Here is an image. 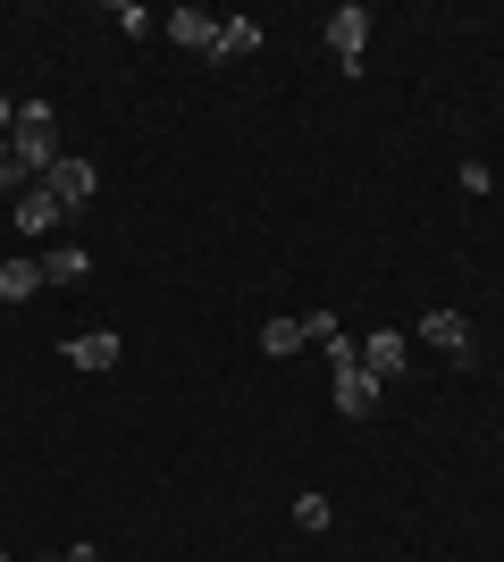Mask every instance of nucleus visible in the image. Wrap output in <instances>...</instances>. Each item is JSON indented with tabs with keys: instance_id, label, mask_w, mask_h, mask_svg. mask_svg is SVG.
<instances>
[{
	"instance_id": "nucleus-1",
	"label": "nucleus",
	"mask_w": 504,
	"mask_h": 562,
	"mask_svg": "<svg viewBox=\"0 0 504 562\" xmlns=\"http://www.w3.org/2000/svg\"><path fill=\"white\" fill-rule=\"evenodd\" d=\"M9 151H18L34 177L59 160V135H51V101H18V135H9Z\"/></svg>"
},
{
	"instance_id": "nucleus-2",
	"label": "nucleus",
	"mask_w": 504,
	"mask_h": 562,
	"mask_svg": "<svg viewBox=\"0 0 504 562\" xmlns=\"http://www.w3.org/2000/svg\"><path fill=\"white\" fill-rule=\"evenodd\" d=\"M328 50H336V68H345V76L361 68V50H370V9H361V0H345V9L328 18Z\"/></svg>"
},
{
	"instance_id": "nucleus-3",
	"label": "nucleus",
	"mask_w": 504,
	"mask_h": 562,
	"mask_svg": "<svg viewBox=\"0 0 504 562\" xmlns=\"http://www.w3.org/2000/svg\"><path fill=\"white\" fill-rule=\"evenodd\" d=\"M404 361H412V336H395V328H370V336H361V370L379 378V386H387V378H404Z\"/></svg>"
},
{
	"instance_id": "nucleus-4",
	"label": "nucleus",
	"mask_w": 504,
	"mask_h": 562,
	"mask_svg": "<svg viewBox=\"0 0 504 562\" xmlns=\"http://www.w3.org/2000/svg\"><path fill=\"white\" fill-rule=\"evenodd\" d=\"M43 186L59 193L68 211H85V202H93V160H68V151H59V160L43 168Z\"/></svg>"
},
{
	"instance_id": "nucleus-5",
	"label": "nucleus",
	"mask_w": 504,
	"mask_h": 562,
	"mask_svg": "<svg viewBox=\"0 0 504 562\" xmlns=\"http://www.w3.org/2000/svg\"><path fill=\"white\" fill-rule=\"evenodd\" d=\"M68 370H119V328H85L68 336V352H59Z\"/></svg>"
},
{
	"instance_id": "nucleus-6",
	"label": "nucleus",
	"mask_w": 504,
	"mask_h": 562,
	"mask_svg": "<svg viewBox=\"0 0 504 562\" xmlns=\"http://www.w3.org/2000/svg\"><path fill=\"white\" fill-rule=\"evenodd\" d=\"M421 345L455 352L462 370H471V319H462V311H429V319H421Z\"/></svg>"
},
{
	"instance_id": "nucleus-7",
	"label": "nucleus",
	"mask_w": 504,
	"mask_h": 562,
	"mask_svg": "<svg viewBox=\"0 0 504 562\" xmlns=\"http://www.w3.org/2000/svg\"><path fill=\"white\" fill-rule=\"evenodd\" d=\"M336 412H345V420H370V412H379V378L361 370H336Z\"/></svg>"
},
{
	"instance_id": "nucleus-8",
	"label": "nucleus",
	"mask_w": 504,
	"mask_h": 562,
	"mask_svg": "<svg viewBox=\"0 0 504 562\" xmlns=\"http://www.w3.org/2000/svg\"><path fill=\"white\" fill-rule=\"evenodd\" d=\"M18 227H25V235H51V227H68V202H59L51 186H34V193L18 202Z\"/></svg>"
},
{
	"instance_id": "nucleus-9",
	"label": "nucleus",
	"mask_w": 504,
	"mask_h": 562,
	"mask_svg": "<svg viewBox=\"0 0 504 562\" xmlns=\"http://www.w3.org/2000/svg\"><path fill=\"white\" fill-rule=\"evenodd\" d=\"M168 34H177L186 50H202V59L219 50V18H211V9H177V18H168Z\"/></svg>"
},
{
	"instance_id": "nucleus-10",
	"label": "nucleus",
	"mask_w": 504,
	"mask_h": 562,
	"mask_svg": "<svg viewBox=\"0 0 504 562\" xmlns=\"http://www.w3.org/2000/svg\"><path fill=\"white\" fill-rule=\"evenodd\" d=\"M34 260H43V285H76L85 269H93V252H85V244H51V252H34Z\"/></svg>"
},
{
	"instance_id": "nucleus-11",
	"label": "nucleus",
	"mask_w": 504,
	"mask_h": 562,
	"mask_svg": "<svg viewBox=\"0 0 504 562\" xmlns=\"http://www.w3.org/2000/svg\"><path fill=\"white\" fill-rule=\"evenodd\" d=\"M244 50H261V25H253V18H219V50H211V68H227V59H244Z\"/></svg>"
},
{
	"instance_id": "nucleus-12",
	"label": "nucleus",
	"mask_w": 504,
	"mask_h": 562,
	"mask_svg": "<svg viewBox=\"0 0 504 562\" xmlns=\"http://www.w3.org/2000/svg\"><path fill=\"white\" fill-rule=\"evenodd\" d=\"M43 294V260H0V303H34Z\"/></svg>"
},
{
	"instance_id": "nucleus-13",
	"label": "nucleus",
	"mask_w": 504,
	"mask_h": 562,
	"mask_svg": "<svg viewBox=\"0 0 504 562\" xmlns=\"http://www.w3.org/2000/svg\"><path fill=\"white\" fill-rule=\"evenodd\" d=\"M303 345H312V328H303V319H269V328H261V352H269V361H287V352H303Z\"/></svg>"
},
{
	"instance_id": "nucleus-14",
	"label": "nucleus",
	"mask_w": 504,
	"mask_h": 562,
	"mask_svg": "<svg viewBox=\"0 0 504 562\" xmlns=\"http://www.w3.org/2000/svg\"><path fill=\"white\" fill-rule=\"evenodd\" d=\"M328 520H336V504H328V495H294V529H312V538H320Z\"/></svg>"
},
{
	"instance_id": "nucleus-15",
	"label": "nucleus",
	"mask_w": 504,
	"mask_h": 562,
	"mask_svg": "<svg viewBox=\"0 0 504 562\" xmlns=\"http://www.w3.org/2000/svg\"><path fill=\"white\" fill-rule=\"evenodd\" d=\"M320 352H328V370H354V361H361V336H345V328H336Z\"/></svg>"
},
{
	"instance_id": "nucleus-16",
	"label": "nucleus",
	"mask_w": 504,
	"mask_h": 562,
	"mask_svg": "<svg viewBox=\"0 0 504 562\" xmlns=\"http://www.w3.org/2000/svg\"><path fill=\"white\" fill-rule=\"evenodd\" d=\"M59 562H101V554H93V546H68V554H59Z\"/></svg>"
}]
</instances>
